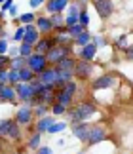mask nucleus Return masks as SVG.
<instances>
[{"label":"nucleus","mask_w":133,"mask_h":154,"mask_svg":"<svg viewBox=\"0 0 133 154\" xmlns=\"http://www.w3.org/2000/svg\"><path fill=\"white\" fill-rule=\"evenodd\" d=\"M95 112H97V105L93 101H82L74 105L72 109H69L66 116H69V122L70 124H76V122H86L88 118H91Z\"/></svg>","instance_id":"nucleus-1"},{"label":"nucleus","mask_w":133,"mask_h":154,"mask_svg":"<svg viewBox=\"0 0 133 154\" xmlns=\"http://www.w3.org/2000/svg\"><path fill=\"white\" fill-rule=\"evenodd\" d=\"M27 67L31 69L36 76H38L40 72H44V70L50 67L46 53H38V51H34L32 55H29V57H27Z\"/></svg>","instance_id":"nucleus-2"},{"label":"nucleus","mask_w":133,"mask_h":154,"mask_svg":"<svg viewBox=\"0 0 133 154\" xmlns=\"http://www.w3.org/2000/svg\"><path fill=\"white\" fill-rule=\"evenodd\" d=\"M34 109L31 105H21L19 109L15 110V116H14V120L19 124V126H23V128H29L31 124L34 122Z\"/></svg>","instance_id":"nucleus-3"},{"label":"nucleus","mask_w":133,"mask_h":154,"mask_svg":"<svg viewBox=\"0 0 133 154\" xmlns=\"http://www.w3.org/2000/svg\"><path fill=\"white\" fill-rule=\"evenodd\" d=\"M69 55H72V46H53V48L46 53L50 65H57L61 59L69 57Z\"/></svg>","instance_id":"nucleus-4"},{"label":"nucleus","mask_w":133,"mask_h":154,"mask_svg":"<svg viewBox=\"0 0 133 154\" xmlns=\"http://www.w3.org/2000/svg\"><path fill=\"white\" fill-rule=\"evenodd\" d=\"M91 74H93V63L91 61H84V59H78V61H76V67H74L76 80L86 82V80L91 78Z\"/></svg>","instance_id":"nucleus-5"},{"label":"nucleus","mask_w":133,"mask_h":154,"mask_svg":"<svg viewBox=\"0 0 133 154\" xmlns=\"http://www.w3.org/2000/svg\"><path fill=\"white\" fill-rule=\"evenodd\" d=\"M107 137H108L107 128L101 126V124H95V126L89 128V137H88V143L86 145H89V146L99 145V143H103V141H107Z\"/></svg>","instance_id":"nucleus-6"},{"label":"nucleus","mask_w":133,"mask_h":154,"mask_svg":"<svg viewBox=\"0 0 133 154\" xmlns=\"http://www.w3.org/2000/svg\"><path fill=\"white\" fill-rule=\"evenodd\" d=\"M15 93H17V99L23 103V105H31L32 106V99H34V93H32V88L29 82H19L15 86Z\"/></svg>","instance_id":"nucleus-7"},{"label":"nucleus","mask_w":133,"mask_h":154,"mask_svg":"<svg viewBox=\"0 0 133 154\" xmlns=\"http://www.w3.org/2000/svg\"><path fill=\"white\" fill-rule=\"evenodd\" d=\"M114 82H116V76L114 74H101L97 76V78H93L91 80V90L95 91H101V90H108V88H112L114 86Z\"/></svg>","instance_id":"nucleus-8"},{"label":"nucleus","mask_w":133,"mask_h":154,"mask_svg":"<svg viewBox=\"0 0 133 154\" xmlns=\"http://www.w3.org/2000/svg\"><path fill=\"white\" fill-rule=\"evenodd\" d=\"M93 8H95V11H97V15L101 19H108L114 14V2L112 0H97V2H93Z\"/></svg>","instance_id":"nucleus-9"},{"label":"nucleus","mask_w":133,"mask_h":154,"mask_svg":"<svg viewBox=\"0 0 133 154\" xmlns=\"http://www.w3.org/2000/svg\"><path fill=\"white\" fill-rule=\"evenodd\" d=\"M34 25L40 31L42 36H50V34L55 32V27H53L50 15H38V17H36V21H34Z\"/></svg>","instance_id":"nucleus-10"},{"label":"nucleus","mask_w":133,"mask_h":154,"mask_svg":"<svg viewBox=\"0 0 133 154\" xmlns=\"http://www.w3.org/2000/svg\"><path fill=\"white\" fill-rule=\"evenodd\" d=\"M89 128H91V124H88V122H76V124H70L72 135H74L78 141H82V143H88Z\"/></svg>","instance_id":"nucleus-11"},{"label":"nucleus","mask_w":133,"mask_h":154,"mask_svg":"<svg viewBox=\"0 0 133 154\" xmlns=\"http://www.w3.org/2000/svg\"><path fill=\"white\" fill-rule=\"evenodd\" d=\"M38 78L42 80V84H44V86H50V88L55 90V84H57V67H55V65H50L44 72L38 74Z\"/></svg>","instance_id":"nucleus-12"},{"label":"nucleus","mask_w":133,"mask_h":154,"mask_svg":"<svg viewBox=\"0 0 133 154\" xmlns=\"http://www.w3.org/2000/svg\"><path fill=\"white\" fill-rule=\"evenodd\" d=\"M97 51H99V46L91 40L89 44L82 46V48L78 50V59H84V61H93V59L97 57Z\"/></svg>","instance_id":"nucleus-13"},{"label":"nucleus","mask_w":133,"mask_h":154,"mask_svg":"<svg viewBox=\"0 0 133 154\" xmlns=\"http://www.w3.org/2000/svg\"><path fill=\"white\" fill-rule=\"evenodd\" d=\"M70 0H46V11L48 14H63L69 8Z\"/></svg>","instance_id":"nucleus-14"},{"label":"nucleus","mask_w":133,"mask_h":154,"mask_svg":"<svg viewBox=\"0 0 133 154\" xmlns=\"http://www.w3.org/2000/svg\"><path fill=\"white\" fill-rule=\"evenodd\" d=\"M17 97L15 86L11 84H0V103H14Z\"/></svg>","instance_id":"nucleus-15"},{"label":"nucleus","mask_w":133,"mask_h":154,"mask_svg":"<svg viewBox=\"0 0 133 154\" xmlns=\"http://www.w3.org/2000/svg\"><path fill=\"white\" fill-rule=\"evenodd\" d=\"M51 124H55V116L46 114V116H42V118H38V120L34 122V129L38 133H48V129H50Z\"/></svg>","instance_id":"nucleus-16"},{"label":"nucleus","mask_w":133,"mask_h":154,"mask_svg":"<svg viewBox=\"0 0 133 154\" xmlns=\"http://www.w3.org/2000/svg\"><path fill=\"white\" fill-rule=\"evenodd\" d=\"M21 128L23 126H19V124L14 120L11 126H10V129H8V133H6V139L11 141V143H21L23 141V129Z\"/></svg>","instance_id":"nucleus-17"},{"label":"nucleus","mask_w":133,"mask_h":154,"mask_svg":"<svg viewBox=\"0 0 133 154\" xmlns=\"http://www.w3.org/2000/svg\"><path fill=\"white\" fill-rule=\"evenodd\" d=\"M53 46H55V42H53V38H51V34L50 36H40V40L34 44V51H38V53H48Z\"/></svg>","instance_id":"nucleus-18"},{"label":"nucleus","mask_w":133,"mask_h":154,"mask_svg":"<svg viewBox=\"0 0 133 154\" xmlns=\"http://www.w3.org/2000/svg\"><path fill=\"white\" fill-rule=\"evenodd\" d=\"M25 27H27V32H25V38H23V42H27V44H32V46H34V44L40 40L42 34H40L38 29H36L34 23H31V25H25Z\"/></svg>","instance_id":"nucleus-19"},{"label":"nucleus","mask_w":133,"mask_h":154,"mask_svg":"<svg viewBox=\"0 0 133 154\" xmlns=\"http://www.w3.org/2000/svg\"><path fill=\"white\" fill-rule=\"evenodd\" d=\"M40 141H42V133H38V131H34V133H31L29 135V139H27V149L29 150H32V152H36L40 149Z\"/></svg>","instance_id":"nucleus-20"},{"label":"nucleus","mask_w":133,"mask_h":154,"mask_svg":"<svg viewBox=\"0 0 133 154\" xmlns=\"http://www.w3.org/2000/svg\"><path fill=\"white\" fill-rule=\"evenodd\" d=\"M55 101H59V103H63L65 106H72V101H74V97L72 95H69V93H65L63 90H55Z\"/></svg>","instance_id":"nucleus-21"},{"label":"nucleus","mask_w":133,"mask_h":154,"mask_svg":"<svg viewBox=\"0 0 133 154\" xmlns=\"http://www.w3.org/2000/svg\"><path fill=\"white\" fill-rule=\"evenodd\" d=\"M76 61H78V59H74V55H69V57L61 59V61H59L55 67H57V69H65V70H74Z\"/></svg>","instance_id":"nucleus-22"},{"label":"nucleus","mask_w":133,"mask_h":154,"mask_svg":"<svg viewBox=\"0 0 133 154\" xmlns=\"http://www.w3.org/2000/svg\"><path fill=\"white\" fill-rule=\"evenodd\" d=\"M32 109H34V116L36 118H42V116H46V114H51V105H46V103H36Z\"/></svg>","instance_id":"nucleus-23"},{"label":"nucleus","mask_w":133,"mask_h":154,"mask_svg":"<svg viewBox=\"0 0 133 154\" xmlns=\"http://www.w3.org/2000/svg\"><path fill=\"white\" fill-rule=\"evenodd\" d=\"M23 67H27V57L23 55H15L10 59V67L8 69H14V70H21Z\"/></svg>","instance_id":"nucleus-24"},{"label":"nucleus","mask_w":133,"mask_h":154,"mask_svg":"<svg viewBox=\"0 0 133 154\" xmlns=\"http://www.w3.org/2000/svg\"><path fill=\"white\" fill-rule=\"evenodd\" d=\"M91 38H93L91 32H89V31H84L78 38H74V46H80V48H82V46H86V44L91 42Z\"/></svg>","instance_id":"nucleus-25"},{"label":"nucleus","mask_w":133,"mask_h":154,"mask_svg":"<svg viewBox=\"0 0 133 154\" xmlns=\"http://www.w3.org/2000/svg\"><path fill=\"white\" fill-rule=\"evenodd\" d=\"M66 112H69V106H65L63 103L55 101V103L51 105V114H53V116H65Z\"/></svg>","instance_id":"nucleus-26"},{"label":"nucleus","mask_w":133,"mask_h":154,"mask_svg":"<svg viewBox=\"0 0 133 154\" xmlns=\"http://www.w3.org/2000/svg\"><path fill=\"white\" fill-rule=\"evenodd\" d=\"M84 31H88V29L84 27V25H80V23H76V25L69 27V31H66V32H69V36H70L72 40H74V38H78V36H80V34H82Z\"/></svg>","instance_id":"nucleus-27"},{"label":"nucleus","mask_w":133,"mask_h":154,"mask_svg":"<svg viewBox=\"0 0 133 154\" xmlns=\"http://www.w3.org/2000/svg\"><path fill=\"white\" fill-rule=\"evenodd\" d=\"M69 128V122H55V124H51L50 129H48V135H55L59 131H65V129Z\"/></svg>","instance_id":"nucleus-28"},{"label":"nucleus","mask_w":133,"mask_h":154,"mask_svg":"<svg viewBox=\"0 0 133 154\" xmlns=\"http://www.w3.org/2000/svg\"><path fill=\"white\" fill-rule=\"evenodd\" d=\"M36 14H32V11H27V14H21L19 17H17V19H19V23L21 25H31V23H34L36 21Z\"/></svg>","instance_id":"nucleus-29"},{"label":"nucleus","mask_w":133,"mask_h":154,"mask_svg":"<svg viewBox=\"0 0 133 154\" xmlns=\"http://www.w3.org/2000/svg\"><path fill=\"white\" fill-rule=\"evenodd\" d=\"M80 6H82V10H80V14H78V21H80V25H84L88 29V25H89V14L86 10V4H80Z\"/></svg>","instance_id":"nucleus-30"},{"label":"nucleus","mask_w":133,"mask_h":154,"mask_svg":"<svg viewBox=\"0 0 133 154\" xmlns=\"http://www.w3.org/2000/svg\"><path fill=\"white\" fill-rule=\"evenodd\" d=\"M50 19L53 23V27H55V31H59L61 27H65V17H63V14H51Z\"/></svg>","instance_id":"nucleus-31"},{"label":"nucleus","mask_w":133,"mask_h":154,"mask_svg":"<svg viewBox=\"0 0 133 154\" xmlns=\"http://www.w3.org/2000/svg\"><path fill=\"white\" fill-rule=\"evenodd\" d=\"M34 72L29 67H23L21 70H19V78H21V82H32V78H34Z\"/></svg>","instance_id":"nucleus-32"},{"label":"nucleus","mask_w":133,"mask_h":154,"mask_svg":"<svg viewBox=\"0 0 133 154\" xmlns=\"http://www.w3.org/2000/svg\"><path fill=\"white\" fill-rule=\"evenodd\" d=\"M32 53H34V46L32 44H27V42H21L19 44V55L29 57V55H32Z\"/></svg>","instance_id":"nucleus-33"},{"label":"nucleus","mask_w":133,"mask_h":154,"mask_svg":"<svg viewBox=\"0 0 133 154\" xmlns=\"http://www.w3.org/2000/svg\"><path fill=\"white\" fill-rule=\"evenodd\" d=\"M19 82H21V78H19V70L8 69V84H11V86H17Z\"/></svg>","instance_id":"nucleus-34"},{"label":"nucleus","mask_w":133,"mask_h":154,"mask_svg":"<svg viewBox=\"0 0 133 154\" xmlns=\"http://www.w3.org/2000/svg\"><path fill=\"white\" fill-rule=\"evenodd\" d=\"M63 91L74 97V95H76V91H78V84H76V80H70V82H66V84L63 86Z\"/></svg>","instance_id":"nucleus-35"},{"label":"nucleus","mask_w":133,"mask_h":154,"mask_svg":"<svg viewBox=\"0 0 133 154\" xmlns=\"http://www.w3.org/2000/svg\"><path fill=\"white\" fill-rule=\"evenodd\" d=\"M11 122H14V118H4V120H0V137L6 139V133H8Z\"/></svg>","instance_id":"nucleus-36"},{"label":"nucleus","mask_w":133,"mask_h":154,"mask_svg":"<svg viewBox=\"0 0 133 154\" xmlns=\"http://www.w3.org/2000/svg\"><path fill=\"white\" fill-rule=\"evenodd\" d=\"M25 32H27V27H25V25H17L15 32H14V40L21 44V42H23V38H25Z\"/></svg>","instance_id":"nucleus-37"},{"label":"nucleus","mask_w":133,"mask_h":154,"mask_svg":"<svg viewBox=\"0 0 133 154\" xmlns=\"http://www.w3.org/2000/svg\"><path fill=\"white\" fill-rule=\"evenodd\" d=\"M82 10V6L76 2V0H72V2L69 4V8H66V15H78Z\"/></svg>","instance_id":"nucleus-38"},{"label":"nucleus","mask_w":133,"mask_h":154,"mask_svg":"<svg viewBox=\"0 0 133 154\" xmlns=\"http://www.w3.org/2000/svg\"><path fill=\"white\" fill-rule=\"evenodd\" d=\"M125 40H128V34H120V36L116 38V48L118 50H125V48H128V46H125Z\"/></svg>","instance_id":"nucleus-39"},{"label":"nucleus","mask_w":133,"mask_h":154,"mask_svg":"<svg viewBox=\"0 0 133 154\" xmlns=\"http://www.w3.org/2000/svg\"><path fill=\"white\" fill-rule=\"evenodd\" d=\"M10 55L8 53H0V69H8L10 67Z\"/></svg>","instance_id":"nucleus-40"},{"label":"nucleus","mask_w":133,"mask_h":154,"mask_svg":"<svg viewBox=\"0 0 133 154\" xmlns=\"http://www.w3.org/2000/svg\"><path fill=\"white\" fill-rule=\"evenodd\" d=\"M124 57H125V61H129V63H133V44H129L128 48L124 50Z\"/></svg>","instance_id":"nucleus-41"},{"label":"nucleus","mask_w":133,"mask_h":154,"mask_svg":"<svg viewBox=\"0 0 133 154\" xmlns=\"http://www.w3.org/2000/svg\"><path fill=\"white\" fill-rule=\"evenodd\" d=\"M76 23H80L78 21V15H66L65 17V25L66 27H72V25H76Z\"/></svg>","instance_id":"nucleus-42"},{"label":"nucleus","mask_w":133,"mask_h":154,"mask_svg":"<svg viewBox=\"0 0 133 154\" xmlns=\"http://www.w3.org/2000/svg\"><path fill=\"white\" fill-rule=\"evenodd\" d=\"M11 6H14V0H6V2L2 4V8H0V15L4 17V14H6V11H8V10L11 8Z\"/></svg>","instance_id":"nucleus-43"},{"label":"nucleus","mask_w":133,"mask_h":154,"mask_svg":"<svg viewBox=\"0 0 133 154\" xmlns=\"http://www.w3.org/2000/svg\"><path fill=\"white\" fill-rule=\"evenodd\" d=\"M10 46H8V38H0V53H8Z\"/></svg>","instance_id":"nucleus-44"},{"label":"nucleus","mask_w":133,"mask_h":154,"mask_svg":"<svg viewBox=\"0 0 133 154\" xmlns=\"http://www.w3.org/2000/svg\"><path fill=\"white\" fill-rule=\"evenodd\" d=\"M0 84H8V69H0Z\"/></svg>","instance_id":"nucleus-45"},{"label":"nucleus","mask_w":133,"mask_h":154,"mask_svg":"<svg viewBox=\"0 0 133 154\" xmlns=\"http://www.w3.org/2000/svg\"><path fill=\"white\" fill-rule=\"evenodd\" d=\"M91 40L99 46V48H101V46H107V40L103 38V36H95V34H93V38H91Z\"/></svg>","instance_id":"nucleus-46"},{"label":"nucleus","mask_w":133,"mask_h":154,"mask_svg":"<svg viewBox=\"0 0 133 154\" xmlns=\"http://www.w3.org/2000/svg\"><path fill=\"white\" fill-rule=\"evenodd\" d=\"M36 154H53V150H51V146H40L36 150Z\"/></svg>","instance_id":"nucleus-47"},{"label":"nucleus","mask_w":133,"mask_h":154,"mask_svg":"<svg viewBox=\"0 0 133 154\" xmlns=\"http://www.w3.org/2000/svg\"><path fill=\"white\" fill-rule=\"evenodd\" d=\"M8 55L10 57H15V55H19V46H11L10 51H8Z\"/></svg>","instance_id":"nucleus-48"},{"label":"nucleus","mask_w":133,"mask_h":154,"mask_svg":"<svg viewBox=\"0 0 133 154\" xmlns=\"http://www.w3.org/2000/svg\"><path fill=\"white\" fill-rule=\"evenodd\" d=\"M29 4H31V8L34 10V8H38V6L46 4V0H29Z\"/></svg>","instance_id":"nucleus-49"},{"label":"nucleus","mask_w":133,"mask_h":154,"mask_svg":"<svg viewBox=\"0 0 133 154\" xmlns=\"http://www.w3.org/2000/svg\"><path fill=\"white\" fill-rule=\"evenodd\" d=\"M0 38H8V32L4 31V25L0 23Z\"/></svg>","instance_id":"nucleus-50"},{"label":"nucleus","mask_w":133,"mask_h":154,"mask_svg":"<svg viewBox=\"0 0 133 154\" xmlns=\"http://www.w3.org/2000/svg\"><path fill=\"white\" fill-rule=\"evenodd\" d=\"M8 11H10V15H15V14H17V6L14 4V6H11V8H10Z\"/></svg>","instance_id":"nucleus-51"},{"label":"nucleus","mask_w":133,"mask_h":154,"mask_svg":"<svg viewBox=\"0 0 133 154\" xmlns=\"http://www.w3.org/2000/svg\"><path fill=\"white\" fill-rule=\"evenodd\" d=\"M4 149H6V145H4V137H0V154L4 152Z\"/></svg>","instance_id":"nucleus-52"},{"label":"nucleus","mask_w":133,"mask_h":154,"mask_svg":"<svg viewBox=\"0 0 133 154\" xmlns=\"http://www.w3.org/2000/svg\"><path fill=\"white\" fill-rule=\"evenodd\" d=\"M78 4H88V2H91V0H76Z\"/></svg>","instance_id":"nucleus-53"},{"label":"nucleus","mask_w":133,"mask_h":154,"mask_svg":"<svg viewBox=\"0 0 133 154\" xmlns=\"http://www.w3.org/2000/svg\"><path fill=\"white\" fill-rule=\"evenodd\" d=\"M4 2H6V0H0V4H4Z\"/></svg>","instance_id":"nucleus-54"},{"label":"nucleus","mask_w":133,"mask_h":154,"mask_svg":"<svg viewBox=\"0 0 133 154\" xmlns=\"http://www.w3.org/2000/svg\"><path fill=\"white\" fill-rule=\"evenodd\" d=\"M91 2H97V0H91Z\"/></svg>","instance_id":"nucleus-55"},{"label":"nucleus","mask_w":133,"mask_h":154,"mask_svg":"<svg viewBox=\"0 0 133 154\" xmlns=\"http://www.w3.org/2000/svg\"><path fill=\"white\" fill-rule=\"evenodd\" d=\"M80 154H82V152H80Z\"/></svg>","instance_id":"nucleus-56"}]
</instances>
